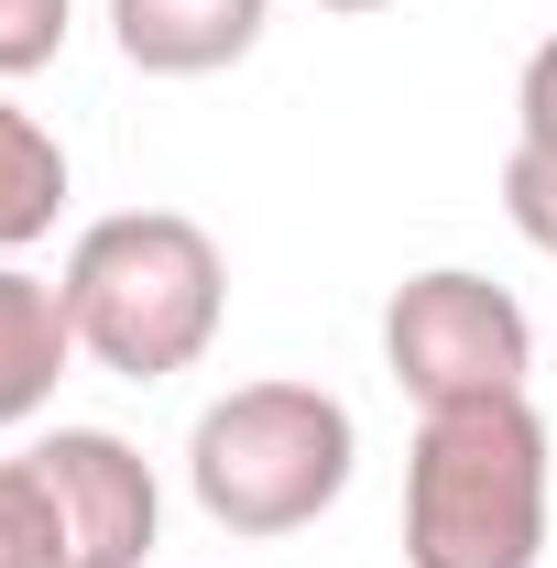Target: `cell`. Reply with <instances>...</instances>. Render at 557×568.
<instances>
[{
    "mask_svg": "<svg viewBox=\"0 0 557 568\" xmlns=\"http://www.w3.org/2000/svg\"><path fill=\"white\" fill-rule=\"evenodd\" d=\"M55 295H67L77 361H99L110 383H175V372H198L219 351L230 252L186 209H110L77 230Z\"/></svg>",
    "mask_w": 557,
    "mask_h": 568,
    "instance_id": "6da1fadb",
    "label": "cell"
},
{
    "mask_svg": "<svg viewBox=\"0 0 557 568\" xmlns=\"http://www.w3.org/2000/svg\"><path fill=\"white\" fill-rule=\"evenodd\" d=\"M405 568H547V416H536V394L416 416Z\"/></svg>",
    "mask_w": 557,
    "mask_h": 568,
    "instance_id": "7a4b0ae2",
    "label": "cell"
},
{
    "mask_svg": "<svg viewBox=\"0 0 557 568\" xmlns=\"http://www.w3.org/2000/svg\"><path fill=\"white\" fill-rule=\"evenodd\" d=\"M361 470V426L328 383H230L186 426V493L219 536H306Z\"/></svg>",
    "mask_w": 557,
    "mask_h": 568,
    "instance_id": "3957f363",
    "label": "cell"
},
{
    "mask_svg": "<svg viewBox=\"0 0 557 568\" xmlns=\"http://www.w3.org/2000/svg\"><path fill=\"white\" fill-rule=\"evenodd\" d=\"M383 372L416 394V416L525 394V372H536V317L514 306V284L470 274V263H426V274H405L383 295Z\"/></svg>",
    "mask_w": 557,
    "mask_h": 568,
    "instance_id": "277c9868",
    "label": "cell"
},
{
    "mask_svg": "<svg viewBox=\"0 0 557 568\" xmlns=\"http://www.w3.org/2000/svg\"><path fill=\"white\" fill-rule=\"evenodd\" d=\"M33 470L55 493V525H67V568H142L153 536H164V481L132 437L110 426H55L33 437Z\"/></svg>",
    "mask_w": 557,
    "mask_h": 568,
    "instance_id": "5b68a950",
    "label": "cell"
},
{
    "mask_svg": "<svg viewBox=\"0 0 557 568\" xmlns=\"http://www.w3.org/2000/svg\"><path fill=\"white\" fill-rule=\"evenodd\" d=\"M274 0H110V44L132 77H219L263 44Z\"/></svg>",
    "mask_w": 557,
    "mask_h": 568,
    "instance_id": "8992f818",
    "label": "cell"
},
{
    "mask_svg": "<svg viewBox=\"0 0 557 568\" xmlns=\"http://www.w3.org/2000/svg\"><path fill=\"white\" fill-rule=\"evenodd\" d=\"M67 372H77V328H67V295H55V274H22V263H0V437L44 416Z\"/></svg>",
    "mask_w": 557,
    "mask_h": 568,
    "instance_id": "52a82bcc",
    "label": "cell"
},
{
    "mask_svg": "<svg viewBox=\"0 0 557 568\" xmlns=\"http://www.w3.org/2000/svg\"><path fill=\"white\" fill-rule=\"evenodd\" d=\"M67 142L44 132L22 99H0V263H22L55 219H67Z\"/></svg>",
    "mask_w": 557,
    "mask_h": 568,
    "instance_id": "ba28073f",
    "label": "cell"
},
{
    "mask_svg": "<svg viewBox=\"0 0 557 568\" xmlns=\"http://www.w3.org/2000/svg\"><path fill=\"white\" fill-rule=\"evenodd\" d=\"M0 568H67V525H55V493H44L33 448L0 459Z\"/></svg>",
    "mask_w": 557,
    "mask_h": 568,
    "instance_id": "9c48e42d",
    "label": "cell"
},
{
    "mask_svg": "<svg viewBox=\"0 0 557 568\" xmlns=\"http://www.w3.org/2000/svg\"><path fill=\"white\" fill-rule=\"evenodd\" d=\"M503 219H514L536 252H557V142H514V153H503Z\"/></svg>",
    "mask_w": 557,
    "mask_h": 568,
    "instance_id": "30bf717a",
    "label": "cell"
},
{
    "mask_svg": "<svg viewBox=\"0 0 557 568\" xmlns=\"http://www.w3.org/2000/svg\"><path fill=\"white\" fill-rule=\"evenodd\" d=\"M77 33V0H0V88L33 67H55Z\"/></svg>",
    "mask_w": 557,
    "mask_h": 568,
    "instance_id": "8fae6325",
    "label": "cell"
},
{
    "mask_svg": "<svg viewBox=\"0 0 557 568\" xmlns=\"http://www.w3.org/2000/svg\"><path fill=\"white\" fill-rule=\"evenodd\" d=\"M514 142H557V33L525 55V77H514Z\"/></svg>",
    "mask_w": 557,
    "mask_h": 568,
    "instance_id": "7c38bea8",
    "label": "cell"
},
{
    "mask_svg": "<svg viewBox=\"0 0 557 568\" xmlns=\"http://www.w3.org/2000/svg\"><path fill=\"white\" fill-rule=\"evenodd\" d=\"M317 11H394V0H317Z\"/></svg>",
    "mask_w": 557,
    "mask_h": 568,
    "instance_id": "4fadbf2b",
    "label": "cell"
},
{
    "mask_svg": "<svg viewBox=\"0 0 557 568\" xmlns=\"http://www.w3.org/2000/svg\"><path fill=\"white\" fill-rule=\"evenodd\" d=\"M547 568H557V558H547Z\"/></svg>",
    "mask_w": 557,
    "mask_h": 568,
    "instance_id": "5bb4252c",
    "label": "cell"
}]
</instances>
